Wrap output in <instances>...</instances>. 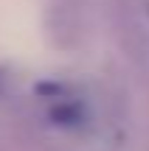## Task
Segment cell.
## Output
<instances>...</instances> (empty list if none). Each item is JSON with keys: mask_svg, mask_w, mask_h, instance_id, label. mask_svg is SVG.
<instances>
[{"mask_svg": "<svg viewBox=\"0 0 149 151\" xmlns=\"http://www.w3.org/2000/svg\"><path fill=\"white\" fill-rule=\"evenodd\" d=\"M90 0H45V34L59 50H76L84 42Z\"/></svg>", "mask_w": 149, "mask_h": 151, "instance_id": "obj_1", "label": "cell"}]
</instances>
